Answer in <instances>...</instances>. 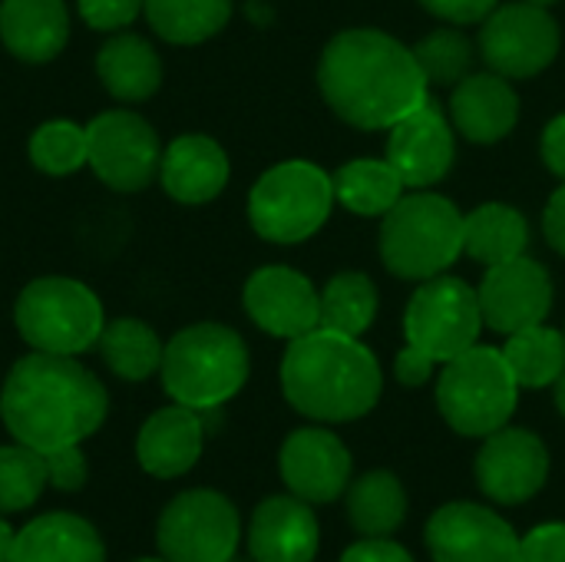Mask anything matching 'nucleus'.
<instances>
[{"label": "nucleus", "mask_w": 565, "mask_h": 562, "mask_svg": "<svg viewBox=\"0 0 565 562\" xmlns=\"http://www.w3.org/2000/svg\"><path fill=\"white\" fill-rule=\"evenodd\" d=\"M109 414L103 381L66 354H23L0 388V421L17 444L40 454L83 444Z\"/></svg>", "instance_id": "f257e3e1"}, {"label": "nucleus", "mask_w": 565, "mask_h": 562, "mask_svg": "<svg viewBox=\"0 0 565 562\" xmlns=\"http://www.w3.org/2000/svg\"><path fill=\"white\" fill-rule=\"evenodd\" d=\"M328 106L358 129H391L427 96V79L397 36L371 26L341 30L318 63Z\"/></svg>", "instance_id": "f03ea898"}, {"label": "nucleus", "mask_w": 565, "mask_h": 562, "mask_svg": "<svg viewBox=\"0 0 565 562\" xmlns=\"http://www.w3.org/2000/svg\"><path fill=\"white\" fill-rule=\"evenodd\" d=\"M281 391L298 414L321 424H344L374 411L384 374L358 338L315 328L288 344L281 358Z\"/></svg>", "instance_id": "7ed1b4c3"}, {"label": "nucleus", "mask_w": 565, "mask_h": 562, "mask_svg": "<svg viewBox=\"0 0 565 562\" xmlns=\"http://www.w3.org/2000/svg\"><path fill=\"white\" fill-rule=\"evenodd\" d=\"M252 361L238 331L199 321L182 328L162 351L166 394L192 411H215L228 404L248 381Z\"/></svg>", "instance_id": "20e7f679"}, {"label": "nucleus", "mask_w": 565, "mask_h": 562, "mask_svg": "<svg viewBox=\"0 0 565 562\" xmlns=\"http://www.w3.org/2000/svg\"><path fill=\"white\" fill-rule=\"evenodd\" d=\"M377 248L391 275L437 278L463 252V215L437 192H411L384 215Z\"/></svg>", "instance_id": "39448f33"}, {"label": "nucleus", "mask_w": 565, "mask_h": 562, "mask_svg": "<svg viewBox=\"0 0 565 562\" xmlns=\"http://www.w3.org/2000/svg\"><path fill=\"white\" fill-rule=\"evenodd\" d=\"M13 325L20 338L43 354H86L99 344L106 328L99 295L76 278H36L13 305Z\"/></svg>", "instance_id": "423d86ee"}, {"label": "nucleus", "mask_w": 565, "mask_h": 562, "mask_svg": "<svg viewBox=\"0 0 565 562\" xmlns=\"http://www.w3.org/2000/svg\"><path fill=\"white\" fill-rule=\"evenodd\" d=\"M334 209V182L331 176L308 162L288 159L271 166L248 195V222L252 229L275 245H298L321 232Z\"/></svg>", "instance_id": "0eeeda50"}, {"label": "nucleus", "mask_w": 565, "mask_h": 562, "mask_svg": "<svg viewBox=\"0 0 565 562\" xmlns=\"http://www.w3.org/2000/svg\"><path fill=\"white\" fill-rule=\"evenodd\" d=\"M520 401V384L497 348L473 344L447 361L437 381V407L444 421L463 437H490L507 427Z\"/></svg>", "instance_id": "6e6552de"}, {"label": "nucleus", "mask_w": 565, "mask_h": 562, "mask_svg": "<svg viewBox=\"0 0 565 562\" xmlns=\"http://www.w3.org/2000/svg\"><path fill=\"white\" fill-rule=\"evenodd\" d=\"M483 331L480 295L450 275L427 278L407 311H404V335L407 344L424 351L434 364H447L470 351Z\"/></svg>", "instance_id": "1a4fd4ad"}, {"label": "nucleus", "mask_w": 565, "mask_h": 562, "mask_svg": "<svg viewBox=\"0 0 565 562\" xmlns=\"http://www.w3.org/2000/svg\"><path fill=\"white\" fill-rule=\"evenodd\" d=\"M242 540L235 503L218 490H185L159 517L156 543L169 562H228Z\"/></svg>", "instance_id": "9d476101"}, {"label": "nucleus", "mask_w": 565, "mask_h": 562, "mask_svg": "<svg viewBox=\"0 0 565 562\" xmlns=\"http://www.w3.org/2000/svg\"><path fill=\"white\" fill-rule=\"evenodd\" d=\"M156 129L132 109H106L86 123V166L116 192H142L159 176Z\"/></svg>", "instance_id": "9b49d317"}, {"label": "nucleus", "mask_w": 565, "mask_h": 562, "mask_svg": "<svg viewBox=\"0 0 565 562\" xmlns=\"http://www.w3.org/2000/svg\"><path fill=\"white\" fill-rule=\"evenodd\" d=\"M480 56L507 79L543 73L559 53V23L540 3H500L480 30Z\"/></svg>", "instance_id": "f8f14e48"}, {"label": "nucleus", "mask_w": 565, "mask_h": 562, "mask_svg": "<svg viewBox=\"0 0 565 562\" xmlns=\"http://www.w3.org/2000/svg\"><path fill=\"white\" fill-rule=\"evenodd\" d=\"M473 470H477L480 490L490 500L503 507H520L546 487L550 450L533 431L507 424L493 431L490 437H483Z\"/></svg>", "instance_id": "ddd939ff"}, {"label": "nucleus", "mask_w": 565, "mask_h": 562, "mask_svg": "<svg viewBox=\"0 0 565 562\" xmlns=\"http://www.w3.org/2000/svg\"><path fill=\"white\" fill-rule=\"evenodd\" d=\"M434 562H516L520 537L493 510L480 503H447L424 530Z\"/></svg>", "instance_id": "4468645a"}, {"label": "nucleus", "mask_w": 565, "mask_h": 562, "mask_svg": "<svg viewBox=\"0 0 565 562\" xmlns=\"http://www.w3.org/2000/svg\"><path fill=\"white\" fill-rule=\"evenodd\" d=\"M483 325L500 335H516L523 328L543 325L553 311V278L536 258H510L490 265L480 285Z\"/></svg>", "instance_id": "2eb2a0df"}, {"label": "nucleus", "mask_w": 565, "mask_h": 562, "mask_svg": "<svg viewBox=\"0 0 565 562\" xmlns=\"http://www.w3.org/2000/svg\"><path fill=\"white\" fill-rule=\"evenodd\" d=\"M454 152H457L454 123L430 93L417 109H411L404 119L391 126L387 162L401 172L407 189L437 185L450 172Z\"/></svg>", "instance_id": "dca6fc26"}, {"label": "nucleus", "mask_w": 565, "mask_h": 562, "mask_svg": "<svg viewBox=\"0 0 565 562\" xmlns=\"http://www.w3.org/2000/svg\"><path fill=\"white\" fill-rule=\"evenodd\" d=\"M245 311L271 338H301L321 328V291L288 265H265L245 282Z\"/></svg>", "instance_id": "f3484780"}, {"label": "nucleus", "mask_w": 565, "mask_h": 562, "mask_svg": "<svg viewBox=\"0 0 565 562\" xmlns=\"http://www.w3.org/2000/svg\"><path fill=\"white\" fill-rule=\"evenodd\" d=\"M285 487L305 503H334L351 487L354 460L341 437L324 427H301L288 434L278 454Z\"/></svg>", "instance_id": "a211bd4d"}, {"label": "nucleus", "mask_w": 565, "mask_h": 562, "mask_svg": "<svg viewBox=\"0 0 565 562\" xmlns=\"http://www.w3.org/2000/svg\"><path fill=\"white\" fill-rule=\"evenodd\" d=\"M321 530L311 503L291 497H268L255 507L248 523V556L255 562H315Z\"/></svg>", "instance_id": "6ab92c4d"}, {"label": "nucleus", "mask_w": 565, "mask_h": 562, "mask_svg": "<svg viewBox=\"0 0 565 562\" xmlns=\"http://www.w3.org/2000/svg\"><path fill=\"white\" fill-rule=\"evenodd\" d=\"M520 119V96L500 73H470L454 86L450 123L454 129L480 146L500 142L513 132Z\"/></svg>", "instance_id": "aec40b11"}, {"label": "nucleus", "mask_w": 565, "mask_h": 562, "mask_svg": "<svg viewBox=\"0 0 565 562\" xmlns=\"http://www.w3.org/2000/svg\"><path fill=\"white\" fill-rule=\"evenodd\" d=\"M228 172L232 166L225 149L202 132H185L172 139L162 149V162H159L162 189L182 205H205L218 199L222 189L228 185Z\"/></svg>", "instance_id": "412c9836"}, {"label": "nucleus", "mask_w": 565, "mask_h": 562, "mask_svg": "<svg viewBox=\"0 0 565 562\" xmlns=\"http://www.w3.org/2000/svg\"><path fill=\"white\" fill-rule=\"evenodd\" d=\"M205 447V424L199 417V411L172 404L156 411L136 437V457L139 467L149 477L159 480H175L182 474H189Z\"/></svg>", "instance_id": "4be33fe9"}, {"label": "nucleus", "mask_w": 565, "mask_h": 562, "mask_svg": "<svg viewBox=\"0 0 565 562\" xmlns=\"http://www.w3.org/2000/svg\"><path fill=\"white\" fill-rule=\"evenodd\" d=\"M0 40L23 63H50L70 40V10L63 0H3Z\"/></svg>", "instance_id": "5701e85b"}, {"label": "nucleus", "mask_w": 565, "mask_h": 562, "mask_svg": "<svg viewBox=\"0 0 565 562\" xmlns=\"http://www.w3.org/2000/svg\"><path fill=\"white\" fill-rule=\"evenodd\" d=\"M7 562H106L96 527L76 513H43L17 537Z\"/></svg>", "instance_id": "b1692460"}, {"label": "nucleus", "mask_w": 565, "mask_h": 562, "mask_svg": "<svg viewBox=\"0 0 565 562\" xmlns=\"http://www.w3.org/2000/svg\"><path fill=\"white\" fill-rule=\"evenodd\" d=\"M96 76L109 96L122 103H142L162 86V60L139 33H113L96 53Z\"/></svg>", "instance_id": "393cba45"}, {"label": "nucleus", "mask_w": 565, "mask_h": 562, "mask_svg": "<svg viewBox=\"0 0 565 562\" xmlns=\"http://www.w3.org/2000/svg\"><path fill=\"white\" fill-rule=\"evenodd\" d=\"M334 202H341L348 212L377 219L387 215L401 199L407 182L387 159H351L334 176Z\"/></svg>", "instance_id": "a878e982"}, {"label": "nucleus", "mask_w": 565, "mask_h": 562, "mask_svg": "<svg viewBox=\"0 0 565 562\" xmlns=\"http://www.w3.org/2000/svg\"><path fill=\"white\" fill-rule=\"evenodd\" d=\"M526 245H530V225L523 212H516L513 205L487 202L470 215H463V252L483 262L487 268L526 255Z\"/></svg>", "instance_id": "bb28decb"}, {"label": "nucleus", "mask_w": 565, "mask_h": 562, "mask_svg": "<svg viewBox=\"0 0 565 562\" xmlns=\"http://www.w3.org/2000/svg\"><path fill=\"white\" fill-rule=\"evenodd\" d=\"M348 520L361 537H391L407 517V490L391 470H367L344 490Z\"/></svg>", "instance_id": "cd10ccee"}, {"label": "nucleus", "mask_w": 565, "mask_h": 562, "mask_svg": "<svg viewBox=\"0 0 565 562\" xmlns=\"http://www.w3.org/2000/svg\"><path fill=\"white\" fill-rule=\"evenodd\" d=\"M96 348H99L106 368L122 381H149L152 374H159L162 351H166L159 335L139 318L106 321Z\"/></svg>", "instance_id": "c85d7f7f"}, {"label": "nucleus", "mask_w": 565, "mask_h": 562, "mask_svg": "<svg viewBox=\"0 0 565 562\" xmlns=\"http://www.w3.org/2000/svg\"><path fill=\"white\" fill-rule=\"evenodd\" d=\"M142 13L162 40L195 46L228 23L232 0H146Z\"/></svg>", "instance_id": "c756f323"}, {"label": "nucleus", "mask_w": 565, "mask_h": 562, "mask_svg": "<svg viewBox=\"0 0 565 562\" xmlns=\"http://www.w3.org/2000/svg\"><path fill=\"white\" fill-rule=\"evenodd\" d=\"M500 351L520 388H550L565 371V335L546 325L507 335Z\"/></svg>", "instance_id": "7c9ffc66"}, {"label": "nucleus", "mask_w": 565, "mask_h": 562, "mask_svg": "<svg viewBox=\"0 0 565 562\" xmlns=\"http://www.w3.org/2000/svg\"><path fill=\"white\" fill-rule=\"evenodd\" d=\"M377 318V288L364 272H341L321 291V328L361 338Z\"/></svg>", "instance_id": "2f4dec72"}, {"label": "nucleus", "mask_w": 565, "mask_h": 562, "mask_svg": "<svg viewBox=\"0 0 565 562\" xmlns=\"http://www.w3.org/2000/svg\"><path fill=\"white\" fill-rule=\"evenodd\" d=\"M414 60L427 79V86H457L460 79H467L473 73V60H477V46L463 30L444 26L434 30L430 36H424L414 46Z\"/></svg>", "instance_id": "473e14b6"}, {"label": "nucleus", "mask_w": 565, "mask_h": 562, "mask_svg": "<svg viewBox=\"0 0 565 562\" xmlns=\"http://www.w3.org/2000/svg\"><path fill=\"white\" fill-rule=\"evenodd\" d=\"M46 460L26 444L0 447V513L30 510L46 487Z\"/></svg>", "instance_id": "72a5a7b5"}, {"label": "nucleus", "mask_w": 565, "mask_h": 562, "mask_svg": "<svg viewBox=\"0 0 565 562\" xmlns=\"http://www.w3.org/2000/svg\"><path fill=\"white\" fill-rule=\"evenodd\" d=\"M30 162L46 176H73L86 166V126L50 119L30 136Z\"/></svg>", "instance_id": "f704fd0d"}, {"label": "nucleus", "mask_w": 565, "mask_h": 562, "mask_svg": "<svg viewBox=\"0 0 565 562\" xmlns=\"http://www.w3.org/2000/svg\"><path fill=\"white\" fill-rule=\"evenodd\" d=\"M142 7L146 0H76L83 23L93 30H106V33L126 30L142 13Z\"/></svg>", "instance_id": "c9c22d12"}, {"label": "nucleus", "mask_w": 565, "mask_h": 562, "mask_svg": "<svg viewBox=\"0 0 565 562\" xmlns=\"http://www.w3.org/2000/svg\"><path fill=\"white\" fill-rule=\"evenodd\" d=\"M43 460H46V480L56 490H79L89 477V464H86V454L79 450V444L56 447V450L43 454Z\"/></svg>", "instance_id": "e433bc0d"}, {"label": "nucleus", "mask_w": 565, "mask_h": 562, "mask_svg": "<svg viewBox=\"0 0 565 562\" xmlns=\"http://www.w3.org/2000/svg\"><path fill=\"white\" fill-rule=\"evenodd\" d=\"M516 562H565V523H543L520 540Z\"/></svg>", "instance_id": "4c0bfd02"}, {"label": "nucleus", "mask_w": 565, "mask_h": 562, "mask_svg": "<svg viewBox=\"0 0 565 562\" xmlns=\"http://www.w3.org/2000/svg\"><path fill=\"white\" fill-rule=\"evenodd\" d=\"M420 3L427 13H434L447 23H457V26L483 23L500 7V0H420Z\"/></svg>", "instance_id": "58836bf2"}, {"label": "nucleus", "mask_w": 565, "mask_h": 562, "mask_svg": "<svg viewBox=\"0 0 565 562\" xmlns=\"http://www.w3.org/2000/svg\"><path fill=\"white\" fill-rule=\"evenodd\" d=\"M341 562H414V556L387 537H364L344 550Z\"/></svg>", "instance_id": "ea45409f"}, {"label": "nucleus", "mask_w": 565, "mask_h": 562, "mask_svg": "<svg viewBox=\"0 0 565 562\" xmlns=\"http://www.w3.org/2000/svg\"><path fill=\"white\" fill-rule=\"evenodd\" d=\"M394 374H397V381H401L404 388H420V384L430 381L434 361H430L424 351H417V348L407 344V348L397 354V361H394Z\"/></svg>", "instance_id": "a19ab883"}, {"label": "nucleus", "mask_w": 565, "mask_h": 562, "mask_svg": "<svg viewBox=\"0 0 565 562\" xmlns=\"http://www.w3.org/2000/svg\"><path fill=\"white\" fill-rule=\"evenodd\" d=\"M543 162L565 182V113L550 119V126L543 129Z\"/></svg>", "instance_id": "79ce46f5"}, {"label": "nucleus", "mask_w": 565, "mask_h": 562, "mask_svg": "<svg viewBox=\"0 0 565 562\" xmlns=\"http://www.w3.org/2000/svg\"><path fill=\"white\" fill-rule=\"evenodd\" d=\"M543 232H546V242L565 258V185L553 192V199H550V205H546Z\"/></svg>", "instance_id": "37998d69"}, {"label": "nucleus", "mask_w": 565, "mask_h": 562, "mask_svg": "<svg viewBox=\"0 0 565 562\" xmlns=\"http://www.w3.org/2000/svg\"><path fill=\"white\" fill-rule=\"evenodd\" d=\"M13 530L7 527V520H0V562L10 560V550H13Z\"/></svg>", "instance_id": "c03bdc74"}, {"label": "nucleus", "mask_w": 565, "mask_h": 562, "mask_svg": "<svg viewBox=\"0 0 565 562\" xmlns=\"http://www.w3.org/2000/svg\"><path fill=\"white\" fill-rule=\"evenodd\" d=\"M553 397H556V407H559V414L565 417V371L556 378V384H553Z\"/></svg>", "instance_id": "a18cd8bd"}, {"label": "nucleus", "mask_w": 565, "mask_h": 562, "mask_svg": "<svg viewBox=\"0 0 565 562\" xmlns=\"http://www.w3.org/2000/svg\"><path fill=\"white\" fill-rule=\"evenodd\" d=\"M530 3H540V7H550V3H556V0H530Z\"/></svg>", "instance_id": "49530a36"}, {"label": "nucleus", "mask_w": 565, "mask_h": 562, "mask_svg": "<svg viewBox=\"0 0 565 562\" xmlns=\"http://www.w3.org/2000/svg\"><path fill=\"white\" fill-rule=\"evenodd\" d=\"M136 562H169V560H162V556H159V560H136Z\"/></svg>", "instance_id": "de8ad7c7"}, {"label": "nucleus", "mask_w": 565, "mask_h": 562, "mask_svg": "<svg viewBox=\"0 0 565 562\" xmlns=\"http://www.w3.org/2000/svg\"><path fill=\"white\" fill-rule=\"evenodd\" d=\"M228 562H248V560H238V556H232V560H228ZM252 562H255V560H252Z\"/></svg>", "instance_id": "09e8293b"}]
</instances>
